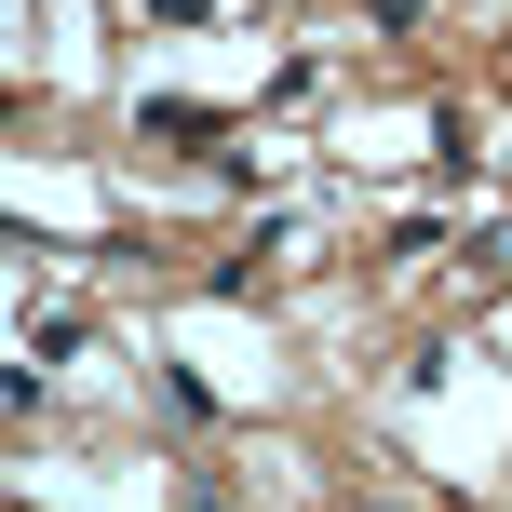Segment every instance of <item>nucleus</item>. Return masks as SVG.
<instances>
[{"instance_id":"nucleus-1","label":"nucleus","mask_w":512,"mask_h":512,"mask_svg":"<svg viewBox=\"0 0 512 512\" xmlns=\"http://www.w3.org/2000/svg\"><path fill=\"white\" fill-rule=\"evenodd\" d=\"M81 337H95V324H81V310H41V324H27V364H68Z\"/></svg>"}]
</instances>
